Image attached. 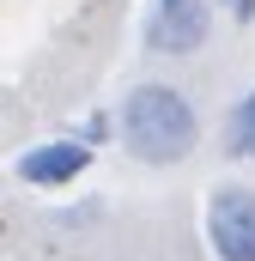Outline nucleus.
I'll return each instance as SVG.
<instances>
[{"label": "nucleus", "instance_id": "3", "mask_svg": "<svg viewBox=\"0 0 255 261\" xmlns=\"http://www.w3.org/2000/svg\"><path fill=\"white\" fill-rule=\"evenodd\" d=\"M146 49L152 55H194L213 37V0H152L146 12Z\"/></svg>", "mask_w": 255, "mask_h": 261}, {"label": "nucleus", "instance_id": "2", "mask_svg": "<svg viewBox=\"0 0 255 261\" xmlns=\"http://www.w3.org/2000/svg\"><path fill=\"white\" fill-rule=\"evenodd\" d=\"M207 243L219 261H255V189L225 182L207 200Z\"/></svg>", "mask_w": 255, "mask_h": 261}, {"label": "nucleus", "instance_id": "1", "mask_svg": "<svg viewBox=\"0 0 255 261\" xmlns=\"http://www.w3.org/2000/svg\"><path fill=\"white\" fill-rule=\"evenodd\" d=\"M122 146L134 164H152V170H164V164H183L194 152V140H200V116H194V103L176 91V85H164V79H140L134 91L122 97Z\"/></svg>", "mask_w": 255, "mask_h": 261}, {"label": "nucleus", "instance_id": "4", "mask_svg": "<svg viewBox=\"0 0 255 261\" xmlns=\"http://www.w3.org/2000/svg\"><path fill=\"white\" fill-rule=\"evenodd\" d=\"M91 140L85 134H61V140H37V146H24L18 152V164H12V176L24 182V189H67V182H79L85 170H91Z\"/></svg>", "mask_w": 255, "mask_h": 261}, {"label": "nucleus", "instance_id": "7", "mask_svg": "<svg viewBox=\"0 0 255 261\" xmlns=\"http://www.w3.org/2000/svg\"><path fill=\"white\" fill-rule=\"evenodd\" d=\"M219 6H225L237 24H255V0H219Z\"/></svg>", "mask_w": 255, "mask_h": 261}, {"label": "nucleus", "instance_id": "6", "mask_svg": "<svg viewBox=\"0 0 255 261\" xmlns=\"http://www.w3.org/2000/svg\"><path fill=\"white\" fill-rule=\"evenodd\" d=\"M79 134H85L91 146H110V140H122V116H110V110H91V116L79 122Z\"/></svg>", "mask_w": 255, "mask_h": 261}, {"label": "nucleus", "instance_id": "5", "mask_svg": "<svg viewBox=\"0 0 255 261\" xmlns=\"http://www.w3.org/2000/svg\"><path fill=\"white\" fill-rule=\"evenodd\" d=\"M225 158L231 164H255V85L231 103V116H225Z\"/></svg>", "mask_w": 255, "mask_h": 261}]
</instances>
